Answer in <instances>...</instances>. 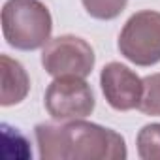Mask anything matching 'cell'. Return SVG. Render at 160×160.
Returning a JSON list of instances; mask_svg holds the SVG:
<instances>
[{"instance_id":"8","label":"cell","mask_w":160,"mask_h":160,"mask_svg":"<svg viewBox=\"0 0 160 160\" xmlns=\"http://www.w3.org/2000/svg\"><path fill=\"white\" fill-rule=\"evenodd\" d=\"M136 145L139 158L160 160V122L145 124L136 138Z\"/></svg>"},{"instance_id":"11","label":"cell","mask_w":160,"mask_h":160,"mask_svg":"<svg viewBox=\"0 0 160 160\" xmlns=\"http://www.w3.org/2000/svg\"><path fill=\"white\" fill-rule=\"evenodd\" d=\"M81 2L91 17L98 21H111L124 12L128 0H81Z\"/></svg>"},{"instance_id":"6","label":"cell","mask_w":160,"mask_h":160,"mask_svg":"<svg viewBox=\"0 0 160 160\" xmlns=\"http://www.w3.org/2000/svg\"><path fill=\"white\" fill-rule=\"evenodd\" d=\"M100 87L108 100V104L117 111L138 109L141 92H143V79L121 62H109L102 68L100 73Z\"/></svg>"},{"instance_id":"1","label":"cell","mask_w":160,"mask_h":160,"mask_svg":"<svg viewBox=\"0 0 160 160\" xmlns=\"http://www.w3.org/2000/svg\"><path fill=\"white\" fill-rule=\"evenodd\" d=\"M43 160H124V138L106 126L83 119L42 122L34 128Z\"/></svg>"},{"instance_id":"5","label":"cell","mask_w":160,"mask_h":160,"mask_svg":"<svg viewBox=\"0 0 160 160\" xmlns=\"http://www.w3.org/2000/svg\"><path fill=\"white\" fill-rule=\"evenodd\" d=\"M43 104L55 121H73L89 117L96 100L83 77H55L45 91Z\"/></svg>"},{"instance_id":"9","label":"cell","mask_w":160,"mask_h":160,"mask_svg":"<svg viewBox=\"0 0 160 160\" xmlns=\"http://www.w3.org/2000/svg\"><path fill=\"white\" fill-rule=\"evenodd\" d=\"M28 139L10 124H2V154L6 158H30L32 151Z\"/></svg>"},{"instance_id":"10","label":"cell","mask_w":160,"mask_h":160,"mask_svg":"<svg viewBox=\"0 0 160 160\" xmlns=\"http://www.w3.org/2000/svg\"><path fill=\"white\" fill-rule=\"evenodd\" d=\"M138 109L143 115L160 117V73L143 77V92Z\"/></svg>"},{"instance_id":"7","label":"cell","mask_w":160,"mask_h":160,"mask_svg":"<svg viewBox=\"0 0 160 160\" xmlns=\"http://www.w3.org/2000/svg\"><path fill=\"white\" fill-rule=\"evenodd\" d=\"M2 64V89H0V106L10 108L21 104L28 91H30V79L23 64L8 55L0 57Z\"/></svg>"},{"instance_id":"3","label":"cell","mask_w":160,"mask_h":160,"mask_svg":"<svg viewBox=\"0 0 160 160\" xmlns=\"http://www.w3.org/2000/svg\"><path fill=\"white\" fill-rule=\"evenodd\" d=\"M121 55L136 66L160 62V12L141 10L134 13L119 34Z\"/></svg>"},{"instance_id":"2","label":"cell","mask_w":160,"mask_h":160,"mask_svg":"<svg viewBox=\"0 0 160 160\" xmlns=\"http://www.w3.org/2000/svg\"><path fill=\"white\" fill-rule=\"evenodd\" d=\"M53 19L40 0H6L2 8V34L8 45L19 51L45 47L51 40Z\"/></svg>"},{"instance_id":"4","label":"cell","mask_w":160,"mask_h":160,"mask_svg":"<svg viewBox=\"0 0 160 160\" xmlns=\"http://www.w3.org/2000/svg\"><path fill=\"white\" fill-rule=\"evenodd\" d=\"M94 51L89 42L72 34L53 38L42 51V66L53 77H89L94 68Z\"/></svg>"}]
</instances>
